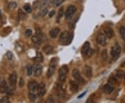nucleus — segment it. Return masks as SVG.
<instances>
[{
	"instance_id": "33",
	"label": "nucleus",
	"mask_w": 125,
	"mask_h": 103,
	"mask_svg": "<svg viewBox=\"0 0 125 103\" xmlns=\"http://www.w3.org/2000/svg\"><path fill=\"white\" fill-rule=\"evenodd\" d=\"M6 58H8V59L10 60V59H12L13 55L12 54V52H7V53L6 54Z\"/></svg>"
},
{
	"instance_id": "18",
	"label": "nucleus",
	"mask_w": 125,
	"mask_h": 103,
	"mask_svg": "<svg viewBox=\"0 0 125 103\" xmlns=\"http://www.w3.org/2000/svg\"><path fill=\"white\" fill-rule=\"evenodd\" d=\"M42 51L45 52L46 54H50L53 52V47L50 45H45L42 47Z\"/></svg>"
},
{
	"instance_id": "36",
	"label": "nucleus",
	"mask_w": 125,
	"mask_h": 103,
	"mask_svg": "<svg viewBox=\"0 0 125 103\" xmlns=\"http://www.w3.org/2000/svg\"><path fill=\"white\" fill-rule=\"evenodd\" d=\"M9 98L6 97H4L3 98L0 99V103H9Z\"/></svg>"
},
{
	"instance_id": "7",
	"label": "nucleus",
	"mask_w": 125,
	"mask_h": 103,
	"mask_svg": "<svg viewBox=\"0 0 125 103\" xmlns=\"http://www.w3.org/2000/svg\"><path fill=\"white\" fill-rule=\"evenodd\" d=\"M9 81L10 86L13 89H15L16 87V83H17V73H16V72H13V73H11L10 75Z\"/></svg>"
},
{
	"instance_id": "32",
	"label": "nucleus",
	"mask_w": 125,
	"mask_h": 103,
	"mask_svg": "<svg viewBox=\"0 0 125 103\" xmlns=\"http://www.w3.org/2000/svg\"><path fill=\"white\" fill-rule=\"evenodd\" d=\"M9 7H10V9H15L16 7H17V3H16V2H15V1H12V2H10V3L9 4Z\"/></svg>"
},
{
	"instance_id": "38",
	"label": "nucleus",
	"mask_w": 125,
	"mask_h": 103,
	"mask_svg": "<svg viewBox=\"0 0 125 103\" xmlns=\"http://www.w3.org/2000/svg\"><path fill=\"white\" fill-rule=\"evenodd\" d=\"M93 54V50L91 49V48H90V49L88 50V52H87L86 55H87L88 57H91V56H92V54Z\"/></svg>"
},
{
	"instance_id": "9",
	"label": "nucleus",
	"mask_w": 125,
	"mask_h": 103,
	"mask_svg": "<svg viewBox=\"0 0 125 103\" xmlns=\"http://www.w3.org/2000/svg\"><path fill=\"white\" fill-rule=\"evenodd\" d=\"M38 95L39 97H42L46 93V88H45V84L43 82H41L40 84H38Z\"/></svg>"
},
{
	"instance_id": "22",
	"label": "nucleus",
	"mask_w": 125,
	"mask_h": 103,
	"mask_svg": "<svg viewBox=\"0 0 125 103\" xmlns=\"http://www.w3.org/2000/svg\"><path fill=\"white\" fill-rule=\"evenodd\" d=\"M35 60L37 63H42L44 60V57H43V55L41 52H37V54H36V58H35Z\"/></svg>"
},
{
	"instance_id": "12",
	"label": "nucleus",
	"mask_w": 125,
	"mask_h": 103,
	"mask_svg": "<svg viewBox=\"0 0 125 103\" xmlns=\"http://www.w3.org/2000/svg\"><path fill=\"white\" fill-rule=\"evenodd\" d=\"M42 72V66L40 64H36L33 68V73L36 77H39Z\"/></svg>"
},
{
	"instance_id": "43",
	"label": "nucleus",
	"mask_w": 125,
	"mask_h": 103,
	"mask_svg": "<svg viewBox=\"0 0 125 103\" xmlns=\"http://www.w3.org/2000/svg\"></svg>"
},
{
	"instance_id": "27",
	"label": "nucleus",
	"mask_w": 125,
	"mask_h": 103,
	"mask_svg": "<svg viewBox=\"0 0 125 103\" xmlns=\"http://www.w3.org/2000/svg\"><path fill=\"white\" fill-rule=\"evenodd\" d=\"M117 82V79L115 77L112 76L109 78L108 80V83L111 84V85H114L115 84H116Z\"/></svg>"
},
{
	"instance_id": "15",
	"label": "nucleus",
	"mask_w": 125,
	"mask_h": 103,
	"mask_svg": "<svg viewBox=\"0 0 125 103\" xmlns=\"http://www.w3.org/2000/svg\"><path fill=\"white\" fill-rule=\"evenodd\" d=\"M114 91V88L110 84H106L103 87V91L106 93V94H110Z\"/></svg>"
},
{
	"instance_id": "21",
	"label": "nucleus",
	"mask_w": 125,
	"mask_h": 103,
	"mask_svg": "<svg viewBox=\"0 0 125 103\" xmlns=\"http://www.w3.org/2000/svg\"><path fill=\"white\" fill-rule=\"evenodd\" d=\"M47 13H48V8H47L46 6H43L40 9L38 15L41 18H43L46 15V14H47Z\"/></svg>"
},
{
	"instance_id": "4",
	"label": "nucleus",
	"mask_w": 125,
	"mask_h": 103,
	"mask_svg": "<svg viewBox=\"0 0 125 103\" xmlns=\"http://www.w3.org/2000/svg\"><path fill=\"white\" fill-rule=\"evenodd\" d=\"M67 73H68V67L67 66H62V67L58 70V78L59 80L61 81H64L67 77Z\"/></svg>"
},
{
	"instance_id": "19",
	"label": "nucleus",
	"mask_w": 125,
	"mask_h": 103,
	"mask_svg": "<svg viewBox=\"0 0 125 103\" xmlns=\"http://www.w3.org/2000/svg\"><path fill=\"white\" fill-rule=\"evenodd\" d=\"M70 89L72 91H76L78 90V89H79V84L75 81H70Z\"/></svg>"
},
{
	"instance_id": "14",
	"label": "nucleus",
	"mask_w": 125,
	"mask_h": 103,
	"mask_svg": "<svg viewBox=\"0 0 125 103\" xmlns=\"http://www.w3.org/2000/svg\"><path fill=\"white\" fill-rule=\"evenodd\" d=\"M59 33H60V29L58 28V27H56V28L52 29V30H50L49 36L52 38H56L58 36Z\"/></svg>"
},
{
	"instance_id": "34",
	"label": "nucleus",
	"mask_w": 125,
	"mask_h": 103,
	"mask_svg": "<svg viewBox=\"0 0 125 103\" xmlns=\"http://www.w3.org/2000/svg\"><path fill=\"white\" fill-rule=\"evenodd\" d=\"M25 36L26 37H29V36H31V34H32V31H31V29H27L26 31H25Z\"/></svg>"
},
{
	"instance_id": "24",
	"label": "nucleus",
	"mask_w": 125,
	"mask_h": 103,
	"mask_svg": "<svg viewBox=\"0 0 125 103\" xmlns=\"http://www.w3.org/2000/svg\"><path fill=\"white\" fill-rule=\"evenodd\" d=\"M29 98L31 100V102H34L36 101V98H37V96H36V94L33 92H30L29 94Z\"/></svg>"
},
{
	"instance_id": "39",
	"label": "nucleus",
	"mask_w": 125,
	"mask_h": 103,
	"mask_svg": "<svg viewBox=\"0 0 125 103\" xmlns=\"http://www.w3.org/2000/svg\"><path fill=\"white\" fill-rule=\"evenodd\" d=\"M36 35L38 36H39V37L41 36L42 33H41V31H40V29H37V30H36Z\"/></svg>"
},
{
	"instance_id": "20",
	"label": "nucleus",
	"mask_w": 125,
	"mask_h": 103,
	"mask_svg": "<svg viewBox=\"0 0 125 103\" xmlns=\"http://www.w3.org/2000/svg\"><path fill=\"white\" fill-rule=\"evenodd\" d=\"M31 40H32V42H33L34 44H36V45H41V43H42V40H41L40 37L38 36L37 35L32 36V38H31Z\"/></svg>"
},
{
	"instance_id": "42",
	"label": "nucleus",
	"mask_w": 125,
	"mask_h": 103,
	"mask_svg": "<svg viewBox=\"0 0 125 103\" xmlns=\"http://www.w3.org/2000/svg\"><path fill=\"white\" fill-rule=\"evenodd\" d=\"M124 78L125 79V75H124Z\"/></svg>"
},
{
	"instance_id": "41",
	"label": "nucleus",
	"mask_w": 125,
	"mask_h": 103,
	"mask_svg": "<svg viewBox=\"0 0 125 103\" xmlns=\"http://www.w3.org/2000/svg\"><path fill=\"white\" fill-rule=\"evenodd\" d=\"M86 93H87V92H86V91H85L84 93H82L81 95H79V97H78V98H83V95H85L86 94Z\"/></svg>"
},
{
	"instance_id": "30",
	"label": "nucleus",
	"mask_w": 125,
	"mask_h": 103,
	"mask_svg": "<svg viewBox=\"0 0 125 103\" xmlns=\"http://www.w3.org/2000/svg\"><path fill=\"white\" fill-rule=\"evenodd\" d=\"M24 9L27 11V13H31V11H32V9H31V6L29 4H25L24 6Z\"/></svg>"
},
{
	"instance_id": "5",
	"label": "nucleus",
	"mask_w": 125,
	"mask_h": 103,
	"mask_svg": "<svg viewBox=\"0 0 125 103\" xmlns=\"http://www.w3.org/2000/svg\"><path fill=\"white\" fill-rule=\"evenodd\" d=\"M76 6H73V5H71L65 11V19L67 20H70L72 18V16L74 15V14L76 13Z\"/></svg>"
},
{
	"instance_id": "26",
	"label": "nucleus",
	"mask_w": 125,
	"mask_h": 103,
	"mask_svg": "<svg viewBox=\"0 0 125 103\" xmlns=\"http://www.w3.org/2000/svg\"><path fill=\"white\" fill-rule=\"evenodd\" d=\"M62 15H63V8H61V9H59V11H58L57 20H56L57 22H59V20H61V18L62 17Z\"/></svg>"
},
{
	"instance_id": "10",
	"label": "nucleus",
	"mask_w": 125,
	"mask_h": 103,
	"mask_svg": "<svg viewBox=\"0 0 125 103\" xmlns=\"http://www.w3.org/2000/svg\"><path fill=\"white\" fill-rule=\"evenodd\" d=\"M28 88L30 90V92H33L35 93L38 91V84L35 81H31L28 83Z\"/></svg>"
},
{
	"instance_id": "3",
	"label": "nucleus",
	"mask_w": 125,
	"mask_h": 103,
	"mask_svg": "<svg viewBox=\"0 0 125 103\" xmlns=\"http://www.w3.org/2000/svg\"><path fill=\"white\" fill-rule=\"evenodd\" d=\"M121 54V47L118 43H116L114 46H113L111 51V54L113 59L114 61H116L120 57Z\"/></svg>"
},
{
	"instance_id": "17",
	"label": "nucleus",
	"mask_w": 125,
	"mask_h": 103,
	"mask_svg": "<svg viewBox=\"0 0 125 103\" xmlns=\"http://www.w3.org/2000/svg\"><path fill=\"white\" fill-rule=\"evenodd\" d=\"M90 48V45L89 42H85V43L83 44L82 49H81V53L83 55H86L87 52H88V50Z\"/></svg>"
},
{
	"instance_id": "40",
	"label": "nucleus",
	"mask_w": 125,
	"mask_h": 103,
	"mask_svg": "<svg viewBox=\"0 0 125 103\" xmlns=\"http://www.w3.org/2000/svg\"><path fill=\"white\" fill-rule=\"evenodd\" d=\"M54 13H55V11L52 10V11H50V13H49V16L50 17V18H52V17H53V16H54Z\"/></svg>"
},
{
	"instance_id": "25",
	"label": "nucleus",
	"mask_w": 125,
	"mask_h": 103,
	"mask_svg": "<svg viewBox=\"0 0 125 103\" xmlns=\"http://www.w3.org/2000/svg\"><path fill=\"white\" fill-rule=\"evenodd\" d=\"M124 75H125V72L121 70H117L116 72V77L120 80H122L124 77Z\"/></svg>"
},
{
	"instance_id": "1",
	"label": "nucleus",
	"mask_w": 125,
	"mask_h": 103,
	"mask_svg": "<svg viewBox=\"0 0 125 103\" xmlns=\"http://www.w3.org/2000/svg\"><path fill=\"white\" fill-rule=\"evenodd\" d=\"M73 38V33L65 31L61 34L59 37V42L61 45H69L70 44Z\"/></svg>"
},
{
	"instance_id": "23",
	"label": "nucleus",
	"mask_w": 125,
	"mask_h": 103,
	"mask_svg": "<svg viewBox=\"0 0 125 103\" xmlns=\"http://www.w3.org/2000/svg\"><path fill=\"white\" fill-rule=\"evenodd\" d=\"M65 1V0H52V1L51 2V4L54 7H58L61 4H62Z\"/></svg>"
},
{
	"instance_id": "8",
	"label": "nucleus",
	"mask_w": 125,
	"mask_h": 103,
	"mask_svg": "<svg viewBox=\"0 0 125 103\" xmlns=\"http://www.w3.org/2000/svg\"><path fill=\"white\" fill-rule=\"evenodd\" d=\"M96 41L99 45L104 46V45H106V36L102 33H99L97 36Z\"/></svg>"
},
{
	"instance_id": "13",
	"label": "nucleus",
	"mask_w": 125,
	"mask_h": 103,
	"mask_svg": "<svg viewBox=\"0 0 125 103\" xmlns=\"http://www.w3.org/2000/svg\"><path fill=\"white\" fill-rule=\"evenodd\" d=\"M8 91H9V88H8L6 81L5 80L1 81V82L0 84V93H7Z\"/></svg>"
},
{
	"instance_id": "6",
	"label": "nucleus",
	"mask_w": 125,
	"mask_h": 103,
	"mask_svg": "<svg viewBox=\"0 0 125 103\" xmlns=\"http://www.w3.org/2000/svg\"><path fill=\"white\" fill-rule=\"evenodd\" d=\"M72 76L74 78V80L79 84H83L84 82V80L83 79V77L81 75V73L79 70L77 68H74L72 70Z\"/></svg>"
},
{
	"instance_id": "37",
	"label": "nucleus",
	"mask_w": 125,
	"mask_h": 103,
	"mask_svg": "<svg viewBox=\"0 0 125 103\" xmlns=\"http://www.w3.org/2000/svg\"><path fill=\"white\" fill-rule=\"evenodd\" d=\"M20 17L21 19H25V18H27V15L25 14H24V13L22 12V11L20 10Z\"/></svg>"
},
{
	"instance_id": "16",
	"label": "nucleus",
	"mask_w": 125,
	"mask_h": 103,
	"mask_svg": "<svg viewBox=\"0 0 125 103\" xmlns=\"http://www.w3.org/2000/svg\"><path fill=\"white\" fill-rule=\"evenodd\" d=\"M104 33L106 36L108 38H111L114 36V32L113 30V29L110 28V27H107L104 29Z\"/></svg>"
},
{
	"instance_id": "29",
	"label": "nucleus",
	"mask_w": 125,
	"mask_h": 103,
	"mask_svg": "<svg viewBox=\"0 0 125 103\" xmlns=\"http://www.w3.org/2000/svg\"><path fill=\"white\" fill-rule=\"evenodd\" d=\"M102 58L103 60H106L108 58V54H107V50L106 49H104L102 52V55H101Z\"/></svg>"
},
{
	"instance_id": "31",
	"label": "nucleus",
	"mask_w": 125,
	"mask_h": 103,
	"mask_svg": "<svg viewBox=\"0 0 125 103\" xmlns=\"http://www.w3.org/2000/svg\"><path fill=\"white\" fill-rule=\"evenodd\" d=\"M33 66L31 65H29L28 66V68H27V75L29 76H31L33 73Z\"/></svg>"
},
{
	"instance_id": "11",
	"label": "nucleus",
	"mask_w": 125,
	"mask_h": 103,
	"mask_svg": "<svg viewBox=\"0 0 125 103\" xmlns=\"http://www.w3.org/2000/svg\"><path fill=\"white\" fill-rule=\"evenodd\" d=\"M83 74L87 78H91L93 76V70L92 68L89 66H85L83 67Z\"/></svg>"
},
{
	"instance_id": "28",
	"label": "nucleus",
	"mask_w": 125,
	"mask_h": 103,
	"mask_svg": "<svg viewBox=\"0 0 125 103\" xmlns=\"http://www.w3.org/2000/svg\"><path fill=\"white\" fill-rule=\"evenodd\" d=\"M120 34L122 38L125 40V27H122L120 29Z\"/></svg>"
},
{
	"instance_id": "2",
	"label": "nucleus",
	"mask_w": 125,
	"mask_h": 103,
	"mask_svg": "<svg viewBox=\"0 0 125 103\" xmlns=\"http://www.w3.org/2000/svg\"><path fill=\"white\" fill-rule=\"evenodd\" d=\"M58 61V59L57 58H56V57L53 58L50 61L49 68H48V70H47V76L48 78L51 77L54 74V72L56 71V66H57Z\"/></svg>"
},
{
	"instance_id": "35",
	"label": "nucleus",
	"mask_w": 125,
	"mask_h": 103,
	"mask_svg": "<svg viewBox=\"0 0 125 103\" xmlns=\"http://www.w3.org/2000/svg\"><path fill=\"white\" fill-rule=\"evenodd\" d=\"M24 85V79L22 77H21L20 79V81H19V86H20V88H22Z\"/></svg>"
}]
</instances>
